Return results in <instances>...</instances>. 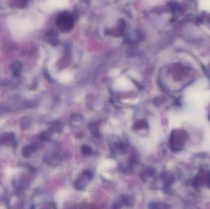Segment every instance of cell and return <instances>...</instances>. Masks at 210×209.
Listing matches in <instances>:
<instances>
[{"label": "cell", "instance_id": "1", "mask_svg": "<svg viewBox=\"0 0 210 209\" xmlns=\"http://www.w3.org/2000/svg\"><path fill=\"white\" fill-rule=\"evenodd\" d=\"M93 174L90 171H85L81 176H80L79 179L76 182V188L78 189H82L86 185L88 184L89 181L92 178Z\"/></svg>", "mask_w": 210, "mask_h": 209}, {"label": "cell", "instance_id": "2", "mask_svg": "<svg viewBox=\"0 0 210 209\" xmlns=\"http://www.w3.org/2000/svg\"><path fill=\"white\" fill-rule=\"evenodd\" d=\"M22 64L21 63H20L18 61H16L14 63H13L11 66V69L12 71H13V73H14V74L16 75H18L21 72L22 70Z\"/></svg>", "mask_w": 210, "mask_h": 209}, {"label": "cell", "instance_id": "3", "mask_svg": "<svg viewBox=\"0 0 210 209\" xmlns=\"http://www.w3.org/2000/svg\"><path fill=\"white\" fill-rule=\"evenodd\" d=\"M36 149V146L34 144L33 145H30L28 147H26L23 151V154L24 156H26V157H28L33 152H34L35 151V150Z\"/></svg>", "mask_w": 210, "mask_h": 209}, {"label": "cell", "instance_id": "4", "mask_svg": "<svg viewBox=\"0 0 210 209\" xmlns=\"http://www.w3.org/2000/svg\"><path fill=\"white\" fill-rule=\"evenodd\" d=\"M199 7L201 10L210 11V0H199Z\"/></svg>", "mask_w": 210, "mask_h": 209}, {"label": "cell", "instance_id": "5", "mask_svg": "<svg viewBox=\"0 0 210 209\" xmlns=\"http://www.w3.org/2000/svg\"><path fill=\"white\" fill-rule=\"evenodd\" d=\"M27 0H11L10 4L13 7L23 8L25 6Z\"/></svg>", "mask_w": 210, "mask_h": 209}, {"label": "cell", "instance_id": "6", "mask_svg": "<svg viewBox=\"0 0 210 209\" xmlns=\"http://www.w3.org/2000/svg\"><path fill=\"white\" fill-rule=\"evenodd\" d=\"M148 124L146 121L145 120H141V121H138L135 125V129H143V128H145L146 127H147Z\"/></svg>", "mask_w": 210, "mask_h": 209}, {"label": "cell", "instance_id": "7", "mask_svg": "<svg viewBox=\"0 0 210 209\" xmlns=\"http://www.w3.org/2000/svg\"><path fill=\"white\" fill-rule=\"evenodd\" d=\"M82 152L84 155H90L93 153V150L88 145H84L82 148Z\"/></svg>", "mask_w": 210, "mask_h": 209}]
</instances>
